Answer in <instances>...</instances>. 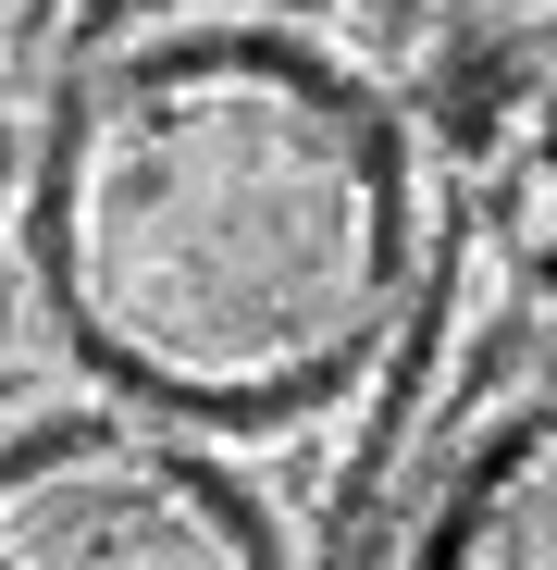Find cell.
<instances>
[{
	"label": "cell",
	"mask_w": 557,
	"mask_h": 570,
	"mask_svg": "<svg viewBox=\"0 0 557 570\" xmlns=\"http://www.w3.org/2000/svg\"><path fill=\"white\" fill-rule=\"evenodd\" d=\"M0 570H272V546L173 434L50 422L0 446Z\"/></svg>",
	"instance_id": "cell-2"
},
{
	"label": "cell",
	"mask_w": 557,
	"mask_h": 570,
	"mask_svg": "<svg viewBox=\"0 0 557 570\" xmlns=\"http://www.w3.org/2000/svg\"><path fill=\"white\" fill-rule=\"evenodd\" d=\"M38 261L74 347L149 410H298L397 311V137L286 38H161L74 100Z\"/></svg>",
	"instance_id": "cell-1"
},
{
	"label": "cell",
	"mask_w": 557,
	"mask_h": 570,
	"mask_svg": "<svg viewBox=\"0 0 557 570\" xmlns=\"http://www.w3.org/2000/svg\"><path fill=\"white\" fill-rule=\"evenodd\" d=\"M434 570H557V422L520 434L471 497H458Z\"/></svg>",
	"instance_id": "cell-3"
}]
</instances>
